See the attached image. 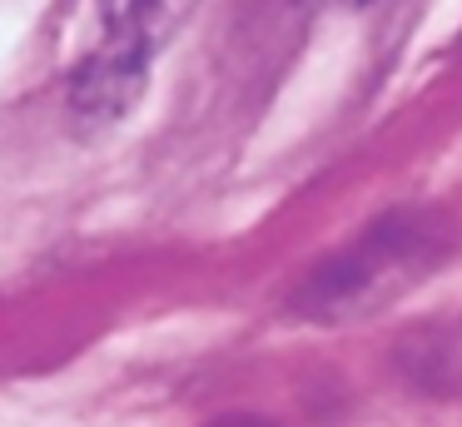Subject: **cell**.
I'll return each instance as SVG.
<instances>
[{"label": "cell", "mask_w": 462, "mask_h": 427, "mask_svg": "<svg viewBox=\"0 0 462 427\" xmlns=\"http://www.w3.org/2000/svg\"><path fill=\"white\" fill-rule=\"evenodd\" d=\"M442 254H448V234L438 214H388L313 268V278L299 288V308L328 323L363 318L373 308H388L418 278H428Z\"/></svg>", "instance_id": "obj_1"}, {"label": "cell", "mask_w": 462, "mask_h": 427, "mask_svg": "<svg viewBox=\"0 0 462 427\" xmlns=\"http://www.w3.org/2000/svg\"><path fill=\"white\" fill-rule=\"evenodd\" d=\"M174 25V0H110L105 40L75 70V109L110 125L150 85V60Z\"/></svg>", "instance_id": "obj_2"}, {"label": "cell", "mask_w": 462, "mask_h": 427, "mask_svg": "<svg viewBox=\"0 0 462 427\" xmlns=\"http://www.w3.org/2000/svg\"><path fill=\"white\" fill-rule=\"evenodd\" d=\"M418 348L428 357H418V383H438V377H448V383H462V323H457V338H418Z\"/></svg>", "instance_id": "obj_3"}, {"label": "cell", "mask_w": 462, "mask_h": 427, "mask_svg": "<svg viewBox=\"0 0 462 427\" xmlns=\"http://www.w3.org/2000/svg\"><path fill=\"white\" fill-rule=\"evenodd\" d=\"M209 427H269V422H259V417L239 413V417H219V422H209Z\"/></svg>", "instance_id": "obj_4"}, {"label": "cell", "mask_w": 462, "mask_h": 427, "mask_svg": "<svg viewBox=\"0 0 462 427\" xmlns=\"http://www.w3.org/2000/svg\"><path fill=\"white\" fill-rule=\"evenodd\" d=\"M348 5H363V0H348Z\"/></svg>", "instance_id": "obj_5"}]
</instances>
